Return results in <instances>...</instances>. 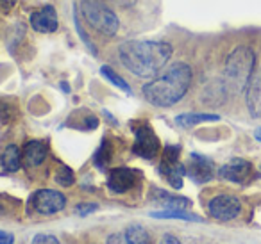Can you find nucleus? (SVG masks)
Returning <instances> with one entry per match:
<instances>
[{"mask_svg": "<svg viewBox=\"0 0 261 244\" xmlns=\"http://www.w3.org/2000/svg\"><path fill=\"white\" fill-rule=\"evenodd\" d=\"M0 161H2V166H4L6 171H18L20 166H22V154H20L18 146L16 144H9L4 150V154H2Z\"/></svg>", "mask_w": 261, "mask_h": 244, "instance_id": "obj_18", "label": "nucleus"}, {"mask_svg": "<svg viewBox=\"0 0 261 244\" xmlns=\"http://www.w3.org/2000/svg\"><path fill=\"white\" fill-rule=\"evenodd\" d=\"M47 157V146L41 141H29L23 146V161L29 166H40Z\"/></svg>", "mask_w": 261, "mask_h": 244, "instance_id": "obj_14", "label": "nucleus"}, {"mask_svg": "<svg viewBox=\"0 0 261 244\" xmlns=\"http://www.w3.org/2000/svg\"><path fill=\"white\" fill-rule=\"evenodd\" d=\"M138 180V173L130 168H115L109 173L108 178V189L115 194H123L130 191L136 186Z\"/></svg>", "mask_w": 261, "mask_h": 244, "instance_id": "obj_8", "label": "nucleus"}, {"mask_svg": "<svg viewBox=\"0 0 261 244\" xmlns=\"http://www.w3.org/2000/svg\"><path fill=\"white\" fill-rule=\"evenodd\" d=\"M160 137L156 136V132L152 130V127L149 123H142V125L136 129V136H135V144H133V151H135L138 157L142 159H154L160 154Z\"/></svg>", "mask_w": 261, "mask_h": 244, "instance_id": "obj_5", "label": "nucleus"}, {"mask_svg": "<svg viewBox=\"0 0 261 244\" xmlns=\"http://www.w3.org/2000/svg\"><path fill=\"white\" fill-rule=\"evenodd\" d=\"M81 15L83 18L104 36H115L118 33V16L104 0H81Z\"/></svg>", "mask_w": 261, "mask_h": 244, "instance_id": "obj_4", "label": "nucleus"}, {"mask_svg": "<svg viewBox=\"0 0 261 244\" xmlns=\"http://www.w3.org/2000/svg\"><path fill=\"white\" fill-rule=\"evenodd\" d=\"M123 235H125L127 244H150L149 232L145 230V226L138 225V223H133V225L127 226Z\"/></svg>", "mask_w": 261, "mask_h": 244, "instance_id": "obj_19", "label": "nucleus"}, {"mask_svg": "<svg viewBox=\"0 0 261 244\" xmlns=\"http://www.w3.org/2000/svg\"><path fill=\"white\" fill-rule=\"evenodd\" d=\"M100 73L106 77V79L109 80V82L113 84V86H116L118 89H122L123 93L133 95V89H130V86H129V84H127L125 80H123L122 77H120L118 73H116L113 68H109V66H102V68H100Z\"/></svg>", "mask_w": 261, "mask_h": 244, "instance_id": "obj_20", "label": "nucleus"}, {"mask_svg": "<svg viewBox=\"0 0 261 244\" xmlns=\"http://www.w3.org/2000/svg\"><path fill=\"white\" fill-rule=\"evenodd\" d=\"M254 66H256V55H254L252 48L249 47H243V45L236 47L227 55L224 68V82L229 93H245L247 86L254 75Z\"/></svg>", "mask_w": 261, "mask_h": 244, "instance_id": "obj_3", "label": "nucleus"}, {"mask_svg": "<svg viewBox=\"0 0 261 244\" xmlns=\"http://www.w3.org/2000/svg\"><path fill=\"white\" fill-rule=\"evenodd\" d=\"M247 95V109H249L250 116L256 119H261V70L254 72L252 79H250L249 86L245 89Z\"/></svg>", "mask_w": 261, "mask_h": 244, "instance_id": "obj_12", "label": "nucleus"}, {"mask_svg": "<svg viewBox=\"0 0 261 244\" xmlns=\"http://www.w3.org/2000/svg\"><path fill=\"white\" fill-rule=\"evenodd\" d=\"M186 175L192 180H195L197 184L210 182L213 178V162L204 155L192 154L190 155V164L186 166Z\"/></svg>", "mask_w": 261, "mask_h": 244, "instance_id": "obj_9", "label": "nucleus"}, {"mask_svg": "<svg viewBox=\"0 0 261 244\" xmlns=\"http://www.w3.org/2000/svg\"><path fill=\"white\" fill-rule=\"evenodd\" d=\"M207 210L210 216L218 221H231V219L238 218L242 212V203L236 196L232 194H218V196L211 198L207 203Z\"/></svg>", "mask_w": 261, "mask_h": 244, "instance_id": "obj_7", "label": "nucleus"}, {"mask_svg": "<svg viewBox=\"0 0 261 244\" xmlns=\"http://www.w3.org/2000/svg\"><path fill=\"white\" fill-rule=\"evenodd\" d=\"M109 2H113L115 6H118V8H133V6H136V2L138 0H109Z\"/></svg>", "mask_w": 261, "mask_h": 244, "instance_id": "obj_28", "label": "nucleus"}, {"mask_svg": "<svg viewBox=\"0 0 261 244\" xmlns=\"http://www.w3.org/2000/svg\"><path fill=\"white\" fill-rule=\"evenodd\" d=\"M73 20H75V29H77V33H79V36H81V40H83V43L86 45V47L90 48V50L95 54V47H93V45H91V41L88 40V34L84 33V30H83V27H81L79 18H77V13H75V15H73Z\"/></svg>", "mask_w": 261, "mask_h": 244, "instance_id": "obj_24", "label": "nucleus"}, {"mask_svg": "<svg viewBox=\"0 0 261 244\" xmlns=\"http://www.w3.org/2000/svg\"><path fill=\"white\" fill-rule=\"evenodd\" d=\"M154 193H156L154 194L156 200L160 201L163 208H188V207H192V201L185 196H175V194L165 193V191H161V189H156Z\"/></svg>", "mask_w": 261, "mask_h": 244, "instance_id": "obj_15", "label": "nucleus"}, {"mask_svg": "<svg viewBox=\"0 0 261 244\" xmlns=\"http://www.w3.org/2000/svg\"><path fill=\"white\" fill-rule=\"evenodd\" d=\"M172 52V45L167 41H125L118 47V59L127 72L149 79L165 68Z\"/></svg>", "mask_w": 261, "mask_h": 244, "instance_id": "obj_1", "label": "nucleus"}, {"mask_svg": "<svg viewBox=\"0 0 261 244\" xmlns=\"http://www.w3.org/2000/svg\"><path fill=\"white\" fill-rule=\"evenodd\" d=\"M150 218L156 219H181V221H202V218L186 208H165V210L150 212Z\"/></svg>", "mask_w": 261, "mask_h": 244, "instance_id": "obj_17", "label": "nucleus"}, {"mask_svg": "<svg viewBox=\"0 0 261 244\" xmlns=\"http://www.w3.org/2000/svg\"><path fill=\"white\" fill-rule=\"evenodd\" d=\"M227 93H229V89H227V86H225L224 80H215V82H211L210 86L204 89L200 100L207 105H220L225 102Z\"/></svg>", "mask_w": 261, "mask_h": 244, "instance_id": "obj_13", "label": "nucleus"}, {"mask_svg": "<svg viewBox=\"0 0 261 244\" xmlns=\"http://www.w3.org/2000/svg\"><path fill=\"white\" fill-rule=\"evenodd\" d=\"M0 244H15V235L6 230H0Z\"/></svg>", "mask_w": 261, "mask_h": 244, "instance_id": "obj_27", "label": "nucleus"}, {"mask_svg": "<svg viewBox=\"0 0 261 244\" xmlns=\"http://www.w3.org/2000/svg\"><path fill=\"white\" fill-rule=\"evenodd\" d=\"M97 210H98L97 203H81V205H77V214H79V216L93 214V212H97Z\"/></svg>", "mask_w": 261, "mask_h": 244, "instance_id": "obj_25", "label": "nucleus"}, {"mask_svg": "<svg viewBox=\"0 0 261 244\" xmlns=\"http://www.w3.org/2000/svg\"><path fill=\"white\" fill-rule=\"evenodd\" d=\"M250 171H252V166H250L249 161H245V159H232V161H229L227 164H224L218 169V176L224 180H229V182L242 184L249 178Z\"/></svg>", "mask_w": 261, "mask_h": 244, "instance_id": "obj_10", "label": "nucleus"}, {"mask_svg": "<svg viewBox=\"0 0 261 244\" xmlns=\"http://www.w3.org/2000/svg\"><path fill=\"white\" fill-rule=\"evenodd\" d=\"M192 68L186 63H174L160 77L143 86V97L156 107H172L190 89Z\"/></svg>", "mask_w": 261, "mask_h": 244, "instance_id": "obj_2", "label": "nucleus"}, {"mask_svg": "<svg viewBox=\"0 0 261 244\" xmlns=\"http://www.w3.org/2000/svg\"><path fill=\"white\" fill-rule=\"evenodd\" d=\"M31 205L34 210L43 216H52L56 212H61L66 207V198L63 193L54 189H40L31 196Z\"/></svg>", "mask_w": 261, "mask_h": 244, "instance_id": "obj_6", "label": "nucleus"}, {"mask_svg": "<svg viewBox=\"0 0 261 244\" xmlns=\"http://www.w3.org/2000/svg\"><path fill=\"white\" fill-rule=\"evenodd\" d=\"M31 27L38 33L50 34L58 30V15L52 6H45L40 11L31 15Z\"/></svg>", "mask_w": 261, "mask_h": 244, "instance_id": "obj_11", "label": "nucleus"}, {"mask_svg": "<svg viewBox=\"0 0 261 244\" xmlns=\"http://www.w3.org/2000/svg\"><path fill=\"white\" fill-rule=\"evenodd\" d=\"M56 182L63 187H70L75 184V175H73V171L68 166H61V168L58 169V173H56Z\"/></svg>", "mask_w": 261, "mask_h": 244, "instance_id": "obj_22", "label": "nucleus"}, {"mask_svg": "<svg viewBox=\"0 0 261 244\" xmlns=\"http://www.w3.org/2000/svg\"><path fill=\"white\" fill-rule=\"evenodd\" d=\"M259 173H261V166H259Z\"/></svg>", "mask_w": 261, "mask_h": 244, "instance_id": "obj_31", "label": "nucleus"}, {"mask_svg": "<svg viewBox=\"0 0 261 244\" xmlns=\"http://www.w3.org/2000/svg\"><path fill=\"white\" fill-rule=\"evenodd\" d=\"M220 116L218 114H210V112H185V114H179L175 118V121L181 127H195L200 123L207 121H218Z\"/></svg>", "mask_w": 261, "mask_h": 244, "instance_id": "obj_16", "label": "nucleus"}, {"mask_svg": "<svg viewBox=\"0 0 261 244\" xmlns=\"http://www.w3.org/2000/svg\"><path fill=\"white\" fill-rule=\"evenodd\" d=\"M106 244H127L125 235L123 233H111L106 240Z\"/></svg>", "mask_w": 261, "mask_h": 244, "instance_id": "obj_26", "label": "nucleus"}, {"mask_svg": "<svg viewBox=\"0 0 261 244\" xmlns=\"http://www.w3.org/2000/svg\"><path fill=\"white\" fill-rule=\"evenodd\" d=\"M31 244H61V242L56 239V235H50V233H38V235H34Z\"/></svg>", "mask_w": 261, "mask_h": 244, "instance_id": "obj_23", "label": "nucleus"}, {"mask_svg": "<svg viewBox=\"0 0 261 244\" xmlns=\"http://www.w3.org/2000/svg\"><path fill=\"white\" fill-rule=\"evenodd\" d=\"M111 154H113L111 144H109L108 139H104L100 146H98L97 154H95V166H97L98 169H102V171H104V169L108 168L109 162H111Z\"/></svg>", "mask_w": 261, "mask_h": 244, "instance_id": "obj_21", "label": "nucleus"}, {"mask_svg": "<svg viewBox=\"0 0 261 244\" xmlns=\"http://www.w3.org/2000/svg\"><path fill=\"white\" fill-rule=\"evenodd\" d=\"M160 244H181V240L175 235H172V233H167V235H163V239L160 240Z\"/></svg>", "mask_w": 261, "mask_h": 244, "instance_id": "obj_29", "label": "nucleus"}, {"mask_svg": "<svg viewBox=\"0 0 261 244\" xmlns=\"http://www.w3.org/2000/svg\"><path fill=\"white\" fill-rule=\"evenodd\" d=\"M254 137H256V139L261 143V127H259V129H256V130H254Z\"/></svg>", "mask_w": 261, "mask_h": 244, "instance_id": "obj_30", "label": "nucleus"}]
</instances>
